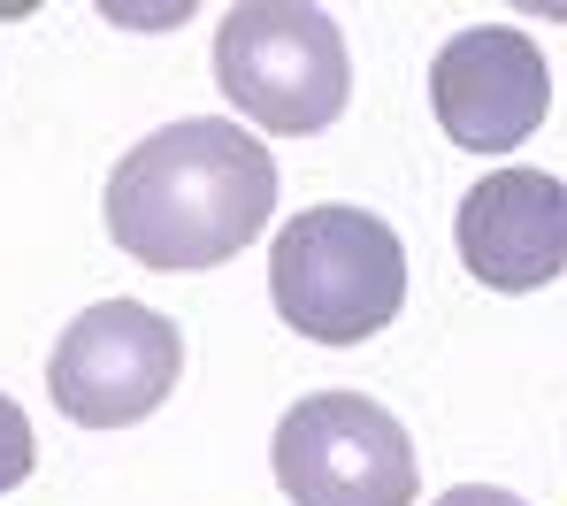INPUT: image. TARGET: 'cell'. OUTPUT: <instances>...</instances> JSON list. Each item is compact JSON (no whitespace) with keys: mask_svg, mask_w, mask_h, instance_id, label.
Here are the masks:
<instances>
[{"mask_svg":"<svg viewBox=\"0 0 567 506\" xmlns=\"http://www.w3.org/2000/svg\"><path fill=\"white\" fill-rule=\"evenodd\" d=\"M100 215H107V238L162 277L223 269L269 230L277 162L230 115H185L115 162Z\"/></svg>","mask_w":567,"mask_h":506,"instance_id":"obj_1","label":"cell"},{"mask_svg":"<svg viewBox=\"0 0 567 506\" xmlns=\"http://www.w3.org/2000/svg\"><path fill=\"white\" fill-rule=\"evenodd\" d=\"M269 300L315 345H361L406 307V246L369 207H299L269 246Z\"/></svg>","mask_w":567,"mask_h":506,"instance_id":"obj_2","label":"cell"},{"mask_svg":"<svg viewBox=\"0 0 567 506\" xmlns=\"http://www.w3.org/2000/svg\"><path fill=\"white\" fill-rule=\"evenodd\" d=\"M215 85L246 123H261L277 138H307V131H330L346 115L353 62H346V39L322 8L246 0L215 31Z\"/></svg>","mask_w":567,"mask_h":506,"instance_id":"obj_3","label":"cell"},{"mask_svg":"<svg viewBox=\"0 0 567 506\" xmlns=\"http://www.w3.org/2000/svg\"><path fill=\"white\" fill-rule=\"evenodd\" d=\"M277 484L291 506H414V437L361 392H315L277 422Z\"/></svg>","mask_w":567,"mask_h":506,"instance_id":"obj_4","label":"cell"},{"mask_svg":"<svg viewBox=\"0 0 567 506\" xmlns=\"http://www.w3.org/2000/svg\"><path fill=\"white\" fill-rule=\"evenodd\" d=\"M185 376V338L169 314L146 300H100L85 307L47 361V392L78 430H131L177 392Z\"/></svg>","mask_w":567,"mask_h":506,"instance_id":"obj_5","label":"cell"},{"mask_svg":"<svg viewBox=\"0 0 567 506\" xmlns=\"http://www.w3.org/2000/svg\"><path fill=\"white\" fill-rule=\"evenodd\" d=\"M430 107L445 123L453 146L468 154H514L545 107H553V70H545V47L514 23H475L453 31L430 62Z\"/></svg>","mask_w":567,"mask_h":506,"instance_id":"obj_6","label":"cell"},{"mask_svg":"<svg viewBox=\"0 0 567 506\" xmlns=\"http://www.w3.org/2000/svg\"><path fill=\"white\" fill-rule=\"evenodd\" d=\"M461 261L491 292H545L567 277V185L553 169H491L453 215Z\"/></svg>","mask_w":567,"mask_h":506,"instance_id":"obj_7","label":"cell"},{"mask_svg":"<svg viewBox=\"0 0 567 506\" xmlns=\"http://www.w3.org/2000/svg\"><path fill=\"white\" fill-rule=\"evenodd\" d=\"M31 461H39V445H31V414L0 392V492H16V484L31 476Z\"/></svg>","mask_w":567,"mask_h":506,"instance_id":"obj_8","label":"cell"},{"mask_svg":"<svg viewBox=\"0 0 567 506\" xmlns=\"http://www.w3.org/2000/svg\"><path fill=\"white\" fill-rule=\"evenodd\" d=\"M430 506H529V499H514V492H498V484H453L445 499H430Z\"/></svg>","mask_w":567,"mask_h":506,"instance_id":"obj_9","label":"cell"}]
</instances>
